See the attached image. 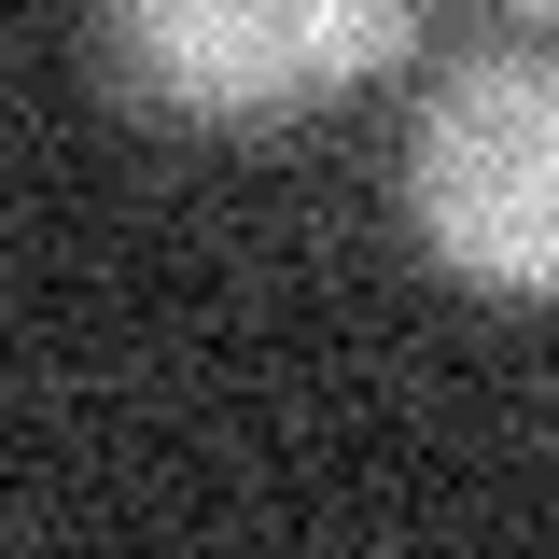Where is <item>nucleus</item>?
I'll use <instances>...</instances> for the list:
<instances>
[{
    "label": "nucleus",
    "mask_w": 559,
    "mask_h": 559,
    "mask_svg": "<svg viewBox=\"0 0 559 559\" xmlns=\"http://www.w3.org/2000/svg\"><path fill=\"white\" fill-rule=\"evenodd\" d=\"M406 224L476 294H559V57L489 43L406 127Z\"/></svg>",
    "instance_id": "1"
},
{
    "label": "nucleus",
    "mask_w": 559,
    "mask_h": 559,
    "mask_svg": "<svg viewBox=\"0 0 559 559\" xmlns=\"http://www.w3.org/2000/svg\"><path fill=\"white\" fill-rule=\"evenodd\" d=\"M419 43V0H112V70L182 127H294Z\"/></svg>",
    "instance_id": "2"
},
{
    "label": "nucleus",
    "mask_w": 559,
    "mask_h": 559,
    "mask_svg": "<svg viewBox=\"0 0 559 559\" xmlns=\"http://www.w3.org/2000/svg\"><path fill=\"white\" fill-rule=\"evenodd\" d=\"M503 14H532V28H559V0H503Z\"/></svg>",
    "instance_id": "3"
}]
</instances>
